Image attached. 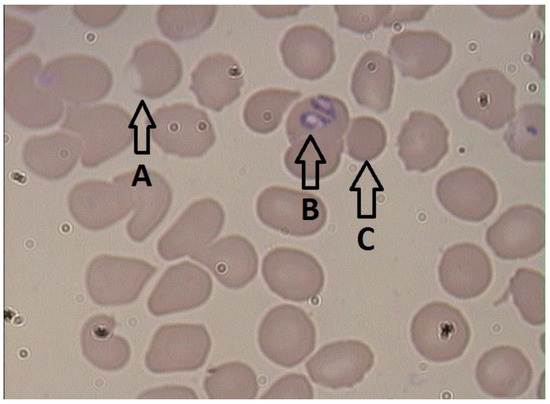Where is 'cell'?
Instances as JSON below:
<instances>
[{
  "label": "cell",
  "instance_id": "11",
  "mask_svg": "<svg viewBox=\"0 0 550 404\" xmlns=\"http://www.w3.org/2000/svg\"><path fill=\"white\" fill-rule=\"evenodd\" d=\"M156 267L146 261L100 255L86 272V286L91 299L99 305H122L134 301Z\"/></svg>",
  "mask_w": 550,
  "mask_h": 404
},
{
  "label": "cell",
  "instance_id": "28",
  "mask_svg": "<svg viewBox=\"0 0 550 404\" xmlns=\"http://www.w3.org/2000/svg\"><path fill=\"white\" fill-rule=\"evenodd\" d=\"M301 96L302 93L297 90H259L253 93L244 105V123L252 132L269 134L279 127L288 108Z\"/></svg>",
  "mask_w": 550,
  "mask_h": 404
},
{
  "label": "cell",
  "instance_id": "3",
  "mask_svg": "<svg viewBox=\"0 0 550 404\" xmlns=\"http://www.w3.org/2000/svg\"><path fill=\"white\" fill-rule=\"evenodd\" d=\"M257 342L260 351L270 362L283 368H293L314 351L316 328L303 309L291 304H280L262 318Z\"/></svg>",
  "mask_w": 550,
  "mask_h": 404
},
{
  "label": "cell",
  "instance_id": "2",
  "mask_svg": "<svg viewBox=\"0 0 550 404\" xmlns=\"http://www.w3.org/2000/svg\"><path fill=\"white\" fill-rule=\"evenodd\" d=\"M410 337L424 359L444 363L464 354L471 330L459 309L446 302L434 301L416 312L410 324Z\"/></svg>",
  "mask_w": 550,
  "mask_h": 404
},
{
  "label": "cell",
  "instance_id": "8",
  "mask_svg": "<svg viewBox=\"0 0 550 404\" xmlns=\"http://www.w3.org/2000/svg\"><path fill=\"white\" fill-rule=\"evenodd\" d=\"M441 206L454 217L481 222L495 210L499 194L493 179L484 171L463 166L442 175L436 184Z\"/></svg>",
  "mask_w": 550,
  "mask_h": 404
},
{
  "label": "cell",
  "instance_id": "26",
  "mask_svg": "<svg viewBox=\"0 0 550 404\" xmlns=\"http://www.w3.org/2000/svg\"><path fill=\"white\" fill-rule=\"evenodd\" d=\"M545 121L544 104L522 106L503 134L509 150L525 161L543 162L546 153Z\"/></svg>",
  "mask_w": 550,
  "mask_h": 404
},
{
  "label": "cell",
  "instance_id": "1",
  "mask_svg": "<svg viewBox=\"0 0 550 404\" xmlns=\"http://www.w3.org/2000/svg\"><path fill=\"white\" fill-rule=\"evenodd\" d=\"M349 123L346 104L335 96L318 94L296 103L285 125L288 172L304 181L331 176L340 165Z\"/></svg>",
  "mask_w": 550,
  "mask_h": 404
},
{
  "label": "cell",
  "instance_id": "27",
  "mask_svg": "<svg viewBox=\"0 0 550 404\" xmlns=\"http://www.w3.org/2000/svg\"><path fill=\"white\" fill-rule=\"evenodd\" d=\"M79 143L65 134H52L29 140L24 148L26 165L50 179L60 178L76 164Z\"/></svg>",
  "mask_w": 550,
  "mask_h": 404
},
{
  "label": "cell",
  "instance_id": "21",
  "mask_svg": "<svg viewBox=\"0 0 550 404\" xmlns=\"http://www.w3.org/2000/svg\"><path fill=\"white\" fill-rule=\"evenodd\" d=\"M209 269L216 280L230 290H239L258 273V254L253 244L241 235H228L190 255Z\"/></svg>",
  "mask_w": 550,
  "mask_h": 404
},
{
  "label": "cell",
  "instance_id": "25",
  "mask_svg": "<svg viewBox=\"0 0 550 404\" xmlns=\"http://www.w3.org/2000/svg\"><path fill=\"white\" fill-rule=\"evenodd\" d=\"M394 86L391 59L378 50L366 51L351 76L350 88L356 103L376 113L386 112L391 106Z\"/></svg>",
  "mask_w": 550,
  "mask_h": 404
},
{
  "label": "cell",
  "instance_id": "13",
  "mask_svg": "<svg viewBox=\"0 0 550 404\" xmlns=\"http://www.w3.org/2000/svg\"><path fill=\"white\" fill-rule=\"evenodd\" d=\"M375 357L364 342L345 339L321 347L305 364L311 381L323 388H352L372 369Z\"/></svg>",
  "mask_w": 550,
  "mask_h": 404
},
{
  "label": "cell",
  "instance_id": "16",
  "mask_svg": "<svg viewBox=\"0 0 550 404\" xmlns=\"http://www.w3.org/2000/svg\"><path fill=\"white\" fill-rule=\"evenodd\" d=\"M212 288V278L206 270L189 261H182L170 266L161 276L147 306L155 316L192 310L210 298Z\"/></svg>",
  "mask_w": 550,
  "mask_h": 404
},
{
  "label": "cell",
  "instance_id": "30",
  "mask_svg": "<svg viewBox=\"0 0 550 404\" xmlns=\"http://www.w3.org/2000/svg\"><path fill=\"white\" fill-rule=\"evenodd\" d=\"M545 276L531 268H519L511 277L508 292L524 321L532 326L545 323Z\"/></svg>",
  "mask_w": 550,
  "mask_h": 404
},
{
  "label": "cell",
  "instance_id": "18",
  "mask_svg": "<svg viewBox=\"0 0 550 404\" xmlns=\"http://www.w3.org/2000/svg\"><path fill=\"white\" fill-rule=\"evenodd\" d=\"M475 380L481 391L492 398L515 399L530 388L533 367L519 348L496 346L478 359Z\"/></svg>",
  "mask_w": 550,
  "mask_h": 404
},
{
  "label": "cell",
  "instance_id": "32",
  "mask_svg": "<svg viewBox=\"0 0 550 404\" xmlns=\"http://www.w3.org/2000/svg\"><path fill=\"white\" fill-rule=\"evenodd\" d=\"M347 154L359 162L377 158L387 144L384 125L371 116L353 118L346 134Z\"/></svg>",
  "mask_w": 550,
  "mask_h": 404
},
{
  "label": "cell",
  "instance_id": "24",
  "mask_svg": "<svg viewBox=\"0 0 550 404\" xmlns=\"http://www.w3.org/2000/svg\"><path fill=\"white\" fill-rule=\"evenodd\" d=\"M131 200L124 189L109 183L88 181L74 188L69 197L72 215L83 226L97 230L125 216Z\"/></svg>",
  "mask_w": 550,
  "mask_h": 404
},
{
  "label": "cell",
  "instance_id": "29",
  "mask_svg": "<svg viewBox=\"0 0 550 404\" xmlns=\"http://www.w3.org/2000/svg\"><path fill=\"white\" fill-rule=\"evenodd\" d=\"M203 386L210 399L250 400L259 392L255 371L241 361L226 362L209 370Z\"/></svg>",
  "mask_w": 550,
  "mask_h": 404
},
{
  "label": "cell",
  "instance_id": "20",
  "mask_svg": "<svg viewBox=\"0 0 550 404\" xmlns=\"http://www.w3.org/2000/svg\"><path fill=\"white\" fill-rule=\"evenodd\" d=\"M438 278L443 290L454 298L469 300L483 294L491 285L492 263L478 245L457 243L443 253Z\"/></svg>",
  "mask_w": 550,
  "mask_h": 404
},
{
  "label": "cell",
  "instance_id": "12",
  "mask_svg": "<svg viewBox=\"0 0 550 404\" xmlns=\"http://www.w3.org/2000/svg\"><path fill=\"white\" fill-rule=\"evenodd\" d=\"M225 223L222 206L212 198L191 203L161 236L157 250L167 261L190 256L210 245Z\"/></svg>",
  "mask_w": 550,
  "mask_h": 404
},
{
  "label": "cell",
  "instance_id": "22",
  "mask_svg": "<svg viewBox=\"0 0 550 404\" xmlns=\"http://www.w3.org/2000/svg\"><path fill=\"white\" fill-rule=\"evenodd\" d=\"M243 85L244 73L238 61L228 54H213L193 71L190 89L200 105L221 111L239 98Z\"/></svg>",
  "mask_w": 550,
  "mask_h": 404
},
{
  "label": "cell",
  "instance_id": "7",
  "mask_svg": "<svg viewBox=\"0 0 550 404\" xmlns=\"http://www.w3.org/2000/svg\"><path fill=\"white\" fill-rule=\"evenodd\" d=\"M262 277L277 296L293 302H305L324 287L321 264L310 253L291 247H276L262 259Z\"/></svg>",
  "mask_w": 550,
  "mask_h": 404
},
{
  "label": "cell",
  "instance_id": "5",
  "mask_svg": "<svg viewBox=\"0 0 550 404\" xmlns=\"http://www.w3.org/2000/svg\"><path fill=\"white\" fill-rule=\"evenodd\" d=\"M516 92V86L503 72L486 68L464 79L457 89V98L466 118L495 131L514 117Z\"/></svg>",
  "mask_w": 550,
  "mask_h": 404
},
{
  "label": "cell",
  "instance_id": "33",
  "mask_svg": "<svg viewBox=\"0 0 550 404\" xmlns=\"http://www.w3.org/2000/svg\"><path fill=\"white\" fill-rule=\"evenodd\" d=\"M339 27L367 34L384 25L392 5H334Z\"/></svg>",
  "mask_w": 550,
  "mask_h": 404
},
{
  "label": "cell",
  "instance_id": "36",
  "mask_svg": "<svg viewBox=\"0 0 550 404\" xmlns=\"http://www.w3.org/2000/svg\"><path fill=\"white\" fill-rule=\"evenodd\" d=\"M303 5H254L255 11L264 18L281 19L297 15Z\"/></svg>",
  "mask_w": 550,
  "mask_h": 404
},
{
  "label": "cell",
  "instance_id": "14",
  "mask_svg": "<svg viewBox=\"0 0 550 404\" xmlns=\"http://www.w3.org/2000/svg\"><path fill=\"white\" fill-rule=\"evenodd\" d=\"M128 115L119 108L73 109L64 126L79 133L85 143L82 163L94 166L122 150L130 142Z\"/></svg>",
  "mask_w": 550,
  "mask_h": 404
},
{
  "label": "cell",
  "instance_id": "4",
  "mask_svg": "<svg viewBox=\"0 0 550 404\" xmlns=\"http://www.w3.org/2000/svg\"><path fill=\"white\" fill-rule=\"evenodd\" d=\"M256 215L266 227L284 235L309 237L325 225L327 208L312 192L270 186L258 195Z\"/></svg>",
  "mask_w": 550,
  "mask_h": 404
},
{
  "label": "cell",
  "instance_id": "34",
  "mask_svg": "<svg viewBox=\"0 0 550 404\" xmlns=\"http://www.w3.org/2000/svg\"><path fill=\"white\" fill-rule=\"evenodd\" d=\"M260 398L308 400L314 398V389L305 375L291 373L276 380Z\"/></svg>",
  "mask_w": 550,
  "mask_h": 404
},
{
  "label": "cell",
  "instance_id": "23",
  "mask_svg": "<svg viewBox=\"0 0 550 404\" xmlns=\"http://www.w3.org/2000/svg\"><path fill=\"white\" fill-rule=\"evenodd\" d=\"M145 170L141 166L134 176H127L130 187H124L132 205L137 203L135 215L127 226L129 236L137 242L143 241L157 228L172 200L166 180L157 173Z\"/></svg>",
  "mask_w": 550,
  "mask_h": 404
},
{
  "label": "cell",
  "instance_id": "15",
  "mask_svg": "<svg viewBox=\"0 0 550 404\" xmlns=\"http://www.w3.org/2000/svg\"><path fill=\"white\" fill-rule=\"evenodd\" d=\"M388 54L403 77L422 80L440 73L450 62L452 44L433 30H405L393 35Z\"/></svg>",
  "mask_w": 550,
  "mask_h": 404
},
{
  "label": "cell",
  "instance_id": "6",
  "mask_svg": "<svg viewBox=\"0 0 550 404\" xmlns=\"http://www.w3.org/2000/svg\"><path fill=\"white\" fill-rule=\"evenodd\" d=\"M152 136L160 148L180 157L204 155L215 142L207 113L190 103H176L156 110Z\"/></svg>",
  "mask_w": 550,
  "mask_h": 404
},
{
  "label": "cell",
  "instance_id": "31",
  "mask_svg": "<svg viewBox=\"0 0 550 404\" xmlns=\"http://www.w3.org/2000/svg\"><path fill=\"white\" fill-rule=\"evenodd\" d=\"M163 9V31L175 41L196 37L212 24L217 13L214 5L165 6Z\"/></svg>",
  "mask_w": 550,
  "mask_h": 404
},
{
  "label": "cell",
  "instance_id": "38",
  "mask_svg": "<svg viewBox=\"0 0 550 404\" xmlns=\"http://www.w3.org/2000/svg\"><path fill=\"white\" fill-rule=\"evenodd\" d=\"M150 397L156 398H173V399H196V392L184 386H167L154 391V395Z\"/></svg>",
  "mask_w": 550,
  "mask_h": 404
},
{
  "label": "cell",
  "instance_id": "9",
  "mask_svg": "<svg viewBox=\"0 0 550 404\" xmlns=\"http://www.w3.org/2000/svg\"><path fill=\"white\" fill-rule=\"evenodd\" d=\"M485 240L502 260L530 258L545 247V212L530 204L514 205L488 227Z\"/></svg>",
  "mask_w": 550,
  "mask_h": 404
},
{
  "label": "cell",
  "instance_id": "37",
  "mask_svg": "<svg viewBox=\"0 0 550 404\" xmlns=\"http://www.w3.org/2000/svg\"><path fill=\"white\" fill-rule=\"evenodd\" d=\"M482 12L495 19H511L527 11L529 5H484Z\"/></svg>",
  "mask_w": 550,
  "mask_h": 404
},
{
  "label": "cell",
  "instance_id": "17",
  "mask_svg": "<svg viewBox=\"0 0 550 404\" xmlns=\"http://www.w3.org/2000/svg\"><path fill=\"white\" fill-rule=\"evenodd\" d=\"M397 146L407 171L428 172L448 153L449 131L437 115L412 111L401 127Z\"/></svg>",
  "mask_w": 550,
  "mask_h": 404
},
{
  "label": "cell",
  "instance_id": "19",
  "mask_svg": "<svg viewBox=\"0 0 550 404\" xmlns=\"http://www.w3.org/2000/svg\"><path fill=\"white\" fill-rule=\"evenodd\" d=\"M279 50L286 68L296 77L309 81L324 77L336 59L333 38L314 24L289 28L280 41Z\"/></svg>",
  "mask_w": 550,
  "mask_h": 404
},
{
  "label": "cell",
  "instance_id": "35",
  "mask_svg": "<svg viewBox=\"0 0 550 404\" xmlns=\"http://www.w3.org/2000/svg\"><path fill=\"white\" fill-rule=\"evenodd\" d=\"M430 7V5H392V10L383 26L391 27L395 23L422 20Z\"/></svg>",
  "mask_w": 550,
  "mask_h": 404
},
{
  "label": "cell",
  "instance_id": "10",
  "mask_svg": "<svg viewBox=\"0 0 550 404\" xmlns=\"http://www.w3.org/2000/svg\"><path fill=\"white\" fill-rule=\"evenodd\" d=\"M211 350V338L201 324L176 323L161 326L146 355V366L154 373L195 371Z\"/></svg>",
  "mask_w": 550,
  "mask_h": 404
}]
</instances>
